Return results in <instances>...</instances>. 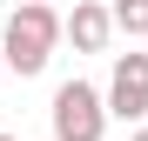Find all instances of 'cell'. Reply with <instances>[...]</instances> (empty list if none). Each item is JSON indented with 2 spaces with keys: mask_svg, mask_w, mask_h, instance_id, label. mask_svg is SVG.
<instances>
[{
  "mask_svg": "<svg viewBox=\"0 0 148 141\" xmlns=\"http://www.w3.org/2000/svg\"><path fill=\"white\" fill-rule=\"evenodd\" d=\"M54 40H61V14L47 7V0H20V7L7 14V34H0V54H7V67L20 81L40 74L47 61H54Z\"/></svg>",
  "mask_w": 148,
  "mask_h": 141,
  "instance_id": "1",
  "label": "cell"
},
{
  "mask_svg": "<svg viewBox=\"0 0 148 141\" xmlns=\"http://www.w3.org/2000/svg\"><path fill=\"white\" fill-rule=\"evenodd\" d=\"M128 141H148V128H141V121H135V134H128Z\"/></svg>",
  "mask_w": 148,
  "mask_h": 141,
  "instance_id": "6",
  "label": "cell"
},
{
  "mask_svg": "<svg viewBox=\"0 0 148 141\" xmlns=\"http://www.w3.org/2000/svg\"><path fill=\"white\" fill-rule=\"evenodd\" d=\"M0 141H20V134H0Z\"/></svg>",
  "mask_w": 148,
  "mask_h": 141,
  "instance_id": "8",
  "label": "cell"
},
{
  "mask_svg": "<svg viewBox=\"0 0 148 141\" xmlns=\"http://www.w3.org/2000/svg\"><path fill=\"white\" fill-rule=\"evenodd\" d=\"M0 74H7V54H0Z\"/></svg>",
  "mask_w": 148,
  "mask_h": 141,
  "instance_id": "7",
  "label": "cell"
},
{
  "mask_svg": "<svg viewBox=\"0 0 148 141\" xmlns=\"http://www.w3.org/2000/svg\"><path fill=\"white\" fill-rule=\"evenodd\" d=\"M108 114H114V121H141V114H148V54H114Z\"/></svg>",
  "mask_w": 148,
  "mask_h": 141,
  "instance_id": "3",
  "label": "cell"
},
{
  "mask_svg": "<svg viewBox=\"0 0 148 141\" xmlns=\"http://www.w3.org/2000/svg\"><path fill=\"white\" fill-rule=\"evenodd\" d=\"M61 34L74 40V54H101V47L114 40V7H101V0H74V14L61 20Z\"/></svg>",
  "mask_w": 148,
  "mask_h": 141,
  "instance_id": "4",
  "label": "cell"
},
{
  "mask_svg": "<svg viewBox=\"0 0 148 141\" xmlns=\"http://www.w3.org/2000/svg\"><path fill=\"white\" fill-rule=\"evenodd\" d=\"M47 121H54V141H101L108 134V94H94L88 81H61Z\"/></svg>",
  "mask_w": 148,
  "mask_h": 141,
  "instance_id": "2",
  "label": "cell"
},
{
  "mask_svg": "<svg viewBox=\"0 0 148 141\" xmlns=\"http://www.w3.org/2000/svg\"><path fill=\"white\" fill-rule=\"evenodd\" d=\"M114 34L148 40V0H114Z\"/></svg>",
  "mask_w": 148,
  "mask_h": 141,
  "instance_id": "5",
  "label": "cell"
}]
</instances>
